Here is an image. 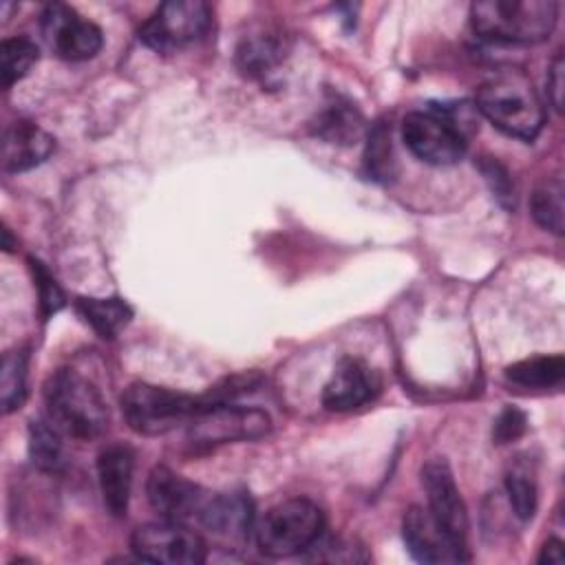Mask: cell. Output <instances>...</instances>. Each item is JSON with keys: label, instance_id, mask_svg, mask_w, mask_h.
Listing matches in <instances>:
<instances>
[{"label": "cell", "instance_id": "obj_1", "mask_svg": "<svg viewBox=\"0 0 565 565\" xmlns=\"http://www.w3.org/2000/svg\"><path fill=\"white\" fill-rule=\"evenodd\" d=\"M477 110L501 132L519 139H534L545 124L543 102L521 71H501L477 90Z\"/></svg>", "mask_w": 565, "mask_h": 565}, {"label": "cell", "instance_id": "obj_2", "mask_svg": "<svg viewBox=\"0 0 565 565\" xmlns=\"http://www.w3.org/2000/svg\"><path fill=\"white\" fill-rule=\"evenodd\" d=\"M46 417L73 439H97L108 426V408L99 388L73 369H57L44 384Z\"/></svg>", "mask_w": 565, "mask_h": 565}, {"label": "cell", "instance_id": "obj_3", "mask_svg": "<svg viewBox=\"0 0 565 565\" xmlns=\"http://www.w3.org/2000/svg\"><path fill=\"white\" fill-rule=\"evenodd\" d=\"M558 4L552 0H481L470 7L472 29L494 42L534 44L556 26Z\"/></svg>", "mask_w": 565, "mask_h": 565}, {"label": "cell", "instance_id": "obj_4", "mask_svg": "<svg viewBox=\"0 0 565 565\" xmlns=\"http://www.w3.org/2000/svg\"><path fill=\"white\" fill-rule=\"evenodd\" d=\"M466 119L459 108L433 106L413 110L402 121V139L406 148L424 163L452 166L468 148Z\"/></svg>", "mask_w": 565, "mask_h": 565}, {"label": "cell", "instance_id": "obj_5", "mask_svg": "<svg viewBox=\"0 0 565 565\" xmlns=\"http://www.w3.org/2000/svg\"><path fill=\"white\" fill-rule=\"evenodd\" d=\"M121 413L126 424L146 437L166 435L181 424H190L203 408V399L196 395L170 391L163 386L135 382L121 393Z\"/></svg>", "mask_w": 565, "mask_h": 565}, {"label": "cell", "instance_id": "obj_6", "mask_svg": "<svg viewBox=\"0 0 565 565\" xmlns=\"http://www.w3.org/2000/svg\"><path fill=\"white\" fill-rule=\"evenodd\" d=\"M324 532V514L309 499H287L265 512L256 525V545L265 556L282 558L309 550Z\"/></svg>", "mask_w": 565, "mask_h": 565}, {"label": "cell", "instance_id": "obj_7", "mask_svg": "<svg viewBox=\"0 0 565 565\" xmlns=\"http://www.w3.org/2000/svg\"><path fill=\"white\" fill-rule=\"evenodd\" d=\"M212 22L203 0H170L139 26V40L157 53H172L201 40Z\"/></svg>", "mask_w": 565, "mask_h": 565}, {"label": "cell", "instance_id": "obj_8", "mask_svg": "<svg viewBox=\"0 0 565 565\" xmlns=\"http://www.w3.org/2000/svg\"><path fill=\"white\" fill-rule=\"evenodd\" d=\"M271 419L260 408L234 404H207L188 424V437L194 446L212 448L232 441H247L267 435Z\"/></svg>", "mask_w": 565, "mask_h": 565}, {"label": "cell", "instance_id": "obj_9", "mask_svg": "<svg viewBox=\"0 0 565 565\" xmlns=\"http://www.w3.org/2000/svg\"><path fill=\"white\" fill-rule=\"evenodd\" d=\"M130 550L139 561L163 565H199L207 558V547L196 532L166 519L139 525L130 536Z\"/></svg>", "mask_w": 565, "mask_h": 565}, {"label": "cell", "instance_id": "obj_10", "mask_svg": "<svg viewBox=\"0 0 565 565\" xmlns=\"http://www.w3.org/2000/svg\"><path fill=\"white\" fill-rule=\"evenodd\" d=\"M42 33L53 51L68 62L88 60L104 44L102 29L62 2H53L42 11Z\"/></svg>", "mask_w": 565, "mask_h": 565}, {"label": "cell", "instance_id": "obj_11", "mask_svg": "<svg viewBox=\"0 0 565 565\" xmlns=\"http://www.w3.org/2000/svg\"><path fill=\"white\" fill-rule=\"evenodd\" d=\"M146 492L152 510L166 521L174 523L199 521L210 497L203 488L183 479L166 466L152 468V472L148 475Z\"/></svg>", "mask_w": 565, "mask_h": 565}, {"label": "cell", "instance_id": "obj_12", "mask_svg": "<svg viewBox=\"0 0 565 565\" xmlns=\"http://www.w3.org/2000/svg\"><path fill=\"white\" fill-rule=\"evenodd\" d=\"M422 486L428 501V512L433 519L461 545H466L468 514L455 477L448 463L439 457L430 459L422 468Z\"/></svg>", "mask_w": 565, "mask_h": 565}, {"label": "cell", "instance_id": "obj_13", "mask_svg": "<svg viewBox=\"0 0 565 565\" xmlns=\"http://www.w3.org/2000/svg\"><path fill=\"white\" fill-rule=\"evenodd\" d=\"M402 536L411 556L419 563H459L468 561V547L457 543L428 512L413 505L402 519Z\"/></svg>", "mask_w": 565, "mask_h": 565}, {"label": "cell", "instance_id": "obj_14", "mask_svg": "<svg viewBox=\"0 0 565 565\" xmlns=\"http://www.w3.org/2000/svg\"><path fill=\"white\" fill-rule=\"evenodd\" d=\"M380 382L375 373L358 358H342L329 382L322 388V404L327 411L344 413L360 408L375 397Z\"/></svg>", "mask_w": 565, "mask_h": 565}, {"label": "cell", "instance_id": "obj_15", "mask_svg": "<svg viewBox=\"0 0 565 565\" xmlns=\"http://www.w3.org/2000/svg\"><path fill=\"white\" fill-rule=\"evenodd\" d=\"M55 139L33 121L18 119L4 128L2 168L4 172H24L51 157Z\"/></svg>", "mask_w": 565, "mask_h": 565}, {"label": "cell", "instance_id": "obj_16", "mask_svg": "<svg viewBox=\"0 0 565 565\" xmlns=\"http://www.w3.org/2000/svg\"><path fill=\"white\" fill-rule=\"evenodd\" d=\"M289 38L282 29L260 24L245 33L236 46V66L247 77H265L287 55Z\"/></svg>", "mask_w": 565, "mask_h": 565}, {"label": "cell", "instance_id": "obj_17", "mask_svg": "<svg viewBox=\"0 0 565 565\" xmlns=\"http://www.w3.org/2000/svg\"><path fill=\"white\" fill-rule=\"evenodd\" d=\"M135 457L128 446L113 444L97 457V479L106 510L113 516H124L130 501Z\"/></svg>", "mask_w": 565, "mask_h": 565}, {"label": "cell", "instance_id": "obj_18", "mask_svg": "<svg viewBox=\"0 0 565 565\" xmlns=\"http://www.w3.org/2000/svg\"><path fill=\"white\" fill-rule=\"evenodd\" d=\"M252 521H254V508L249 497L243 492L210 494L199 519L203 527L232 541L245 539L252 530Z\"/></svg>", "mask_w": 565, "mask_h": 565}, {"label": "cell", "instance_id": "obj_19", "mask_svg": "<svg viewBox=\"0 0 565 565\" xmlns=\"http://www.w3.org/2000/svg\"><path fill=\"white\" fill-rule=\"evenodd\" d=\"M313 132L329 141V143H355L362 132H364V119L355 106L349 102H331L327 104L316 121H313Z\"/></svg>", "mask_w": 565, "mask_h": 565}, {"label": "cell", "instance_id": "obj_20", "mask_svg": "<svg viewBox=\"0 0 565 565\" xmlns=\"http://www.w3.org/2000/svg\"><path fill=\"white\" fill-rule=\"evenodd\" d=\"M77 311L104 340L119 335L132 318V309L121 298H79Z\"/></svg>", "mask_w": 565, "mask_h": 565}, {"label": "cell", "instance_id": "obj_21", "mask_svg": "<svg viewBox=\"0 0 565 565\" xmlns=\"http://www.w3.org/2000/svg\"><path fill=\"white\" fill-rule=\"evenodd\" d=\"M565 362L561 355H536L505 369V380L519 388H550L561 384Z\"/></svg>", "mask_w": 565, "mask_h": 565}, {"label": "cell", "instance_id": "obj_22", "mask_svg": "<svg viewBox=\"0 0 565 565\" xmlns=\"http://www.w3.org/2000/svg\"><path fill=\"white\" fill-rule=\"evenodd\" d=\"M62 430L49 419H33L29 426V452L33 463L44 472H57L64 468Z\"/></svg>", "mask_w": 565, "mask_h": 565}, {"label": "cell", "instance_id": "obj_23", "mask_svg": "<svg viewBox=\"0 0 565 565\" xmlns=\"http://www.w3.org/2000/svg\"><path fill=\"white\" fill-rule=\"evenodd\" d=\"M26 366L29 353L24 349H13L2 355L0 369V404L2 413H13L26 399Z\"/></svg>", "mask_w": 565, "mask_h": 565}, {"label": "cell", "instance_id": "obj_24", "mask_svg": "<svg viewBox=\"0 0 565 565\" xmlns=\"http://www.w3.org/2000/svg\"><path fill=\"white\" fill-rule=\"evenodd\" d=\"M530 210L534 221L554 234H563V181L545 179L541 181L530 199Z\"/></svg>", "mask_w": 565, "mask_h": 565}, {"label": "cell", "instance_id": "obj_25", "mask_svg": "<svg viewBox=\"0 0 565 565\" xmlns=\"http://www.w3.org/2000/svg\"><path fill=\"white\" fill-rule=\"evenodd\" d=\"M505 492L514 514L521 521H530L536 512V479L534 472L523 461H514L505 472Z\"/></svg>", "mask_w": 565, "mask_h": 565}, {"label": "cell", "instance_id": "obj_26", "mask_svg": "<svg viewBox=\"0 0 565 565\" xmlns=\"http://www.w3.org/2000/svg\"><path fill=\"white\" fill-rule=\"evenodd\" d=\"M38 62V46L29 38H7L0 44V75L2 86L9 88L22 79L31 66Z\"/></svg>", "mask_w": 565, "mask_h": 565}, {"label": "cell", "instance_id": "obj_27", "mask_svg": "<svg viewBox=\"0 0 565 565\" xmlns=\"http://www.w3.org/2000/svg\"><path fill=\"white\" fill-rule=\"evenodd\" d=\"M364 168L371 179L388 181L393 177V146L391 130L384 121H375L366 135V152Z\"/></svg>", "mask_w": 565, "mask_h": 565}, {"label": "cell", "instance_id": "obj_28", "mask_svg": "<svg viewBox=\"0 0 565 565\" xmlns=\"http://www.w3.org/2000/svg\"><path fill=\"white\" fill-rule=\"evenodd\" d=\"M31 274H33V285L38 291V305H40V313L46 320L49 316H53L55 311H60L64 307V291L60 289V285L55 282V278L49 274V269L31 258Z\"/></svg>", "mask_w": 565, "mask_h": 565}, {"label": "cell", "instance_id": "obj_29", "mask_svg": "<svg viewBox=\"0 0 565 565\" xmlns=\"http://www.w3.org/2000/svg\"><path fill=\"white\" fill-rule=\"evenodd\" d=\"M525 426H527V419L525 415L514 408V406H508L499 413V417L494 419V428H492V437L497 444H510L514 439H519L523 433H525Z\"/></svg>", "mask_w": 565, "mask_h": 565}, {"label": "cell", "instance_id": "obj_30", "mask_svg": "<svg viewBox=\"0 0 565 565\" xmlns=\"http://www.w3.org/2000/svg\"><path fill=\"white\" fill-rule=\"evenodd\" d=\"M547 86H550V97L556 110H561V95H563V60L556 57L552 68H550V77H547Z\"/></svg>", "mask_w": 565, "mask_h": 565}, {"label": "cell", "instance_id": "obj_31", "mask_svg": "<svg viewBox=\"0 0 565 565\" xmlns=\"http://www.w3.org/2000/svg\"><path fill=\"white\" fill-rule=\"evenodd\" d=\"M539 563H563V543L558 539H550L541 550Z\"/></svg>", "mask_w": 565, "mask_h": 565}]
</instances>
